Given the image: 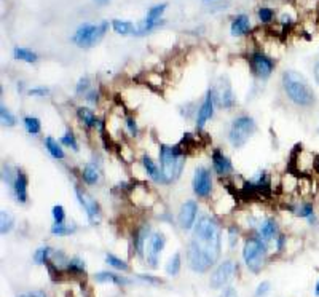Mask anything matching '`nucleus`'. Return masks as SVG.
<instances>
[{
  "instance_id": "423d86ee",
  "label": "nucleus",
  "mask_w": 319,
  "mask_h": 297,
  "mask_svg": "<svg viewBox=\"0 0 319 297\" xmlns=\"http://www.w3.org/2000/svg\"><path fill=\"white\" fill-rule=\"evenodd\" d=\"M267 256V246L262 243L260 238H249L245 243V249H243V257L251 272L259 273L262 270Z\"/></svg>"
},
{
  "instance_id": "2eb2a0df",
  "label": "nucleus",
  "mask_w": 319,
  "mask_h": 297,
  "mask_svg": "<svg viewBox=\"0 0 319 297\" xmlns=\"http://www.w3.org/2000/svg\"><path fill=\"white\" fill-rule=\"evenodd\" d=\"M12 189H13V193L18 201L27 203V198H29V195H27V176L24 174L23 170H16V176L12 184Z\"/></svg>"
},
{
  "instance_id": "f03ea898",
  "label": "nucleus",
  "mask_w": 319,
  "mask_h": 297,
  "mask_svg": "<svg viewBox=\"0 0 319 297\" xmlns=\"http://www.w3.org/2000/svg\"><path fill=\"white\" fill-rule=\"evenodd\" d=\"M283 88L290 103L298 107H313L316 103V95L309 87L306 79L295 70H286L283 73Z\"/></svg>"
},
{
  "instance_id": "0eeeda50",
  "label": "nucleus",
  "mask_w": 319,
  "mask_h": 297,
  "mask_svg": "<svg viewBox=\"0 0 319 297\" xmlns=\"http://www.w3.org/2000/svg\"><path fill=\"white\" fill-rule=\"evenodd\" d=\"M251 69L259 79L265 80L271 76V72H273L275 61L268 58L267 54H264L262 51H256L251 54Z\"/></svg>"
},
{
  "instance_id": "f8f14e48",
  "label": "nucleus",
  "mask_w": 319,
  "mask_h": 297,
  "mask_svg": "<svg viewBox=\"0 0 319 297\" xmlns=\"http://www.w3.org/2000/svg\"><path fill=\"white\" fill-rule=\"evenodd\" d=\"M163 248H165V235L163 234H153L147 240L144 249H145L147 262L150 267H156L158 256L163 251Z\"/></svg>"
},
{
  "instance_id": "09e8293b",
  "label": "nucleus",
  "mask_w": 319,
  "mask_h": 297,
  "mask_svg": "<svg viewBox=\"0 0 319 297\" xmlns=\"http://www.w3.org/2000/svg\"><path fill=\"white\" fill-rule=\"evenodd\" d=\"M222 297H238V294H236V291L233 289V287H227V289L223 291Z\"/></svg>"
},
{
  "instance_id": "9d476101",
  "label": "nucleus",
  "mask_w": 319,
  "mask_h": 297,
  "mask_svg": "<svg viewBox=\"0 0 319 297\" xmlns=\"http://www.w3.org/2000/svg\"><path fill=\"white\" fill-rule=\"evenodd\" d=\"M73 192H75V197H77L78 203L83 206V209L87 211L88 219L93 222V224H96V222L99 220V214H101L99 205L96 203V200H93L87 192H83V190L78 187V185H75V187H73Z\"/></svg>"
},
{
  "instance_id": "a18cd8bd",
  "label": "nucleus",
  "mask_w": 319,
  "mask_h": 297,
  "mask_svg": "<svg viewBox=\"0 0 319 297\" xmlns=\"http://www.w3.org/2000/svg\"><path fill=\"white\" fill-rule=\"evenodd\" d=\"M286 241H287V238H286L284 235H279V237L276 238V249H278V251H283Z\"/></svg>"
},
{
  "instance_id": "8fccbe9b",
  "label": "nucleus",
  "mask_w": 319,
  "mask_h": 297,
  "mask_svg": "<svg viewBox=\"0 0 319 297\" xmlns=\"http://www.w3.org/2000/svg\"><path fill=\"white\" fill-rule=\"evenodd\" d=\"M313 73H314V80H316V83L319 85V61L314 64V69H313Z\"/></svg>"
},
{
  "instance_id": "5701e85b",
  "label": "nucleus",
  "mask_w": 319,
  "mask_h": 297,
  "mask_svg": "<svg viewBox=\"0 0 319 297\" xmlns=\"http://www.w3.org/2000/svg\"><path fill=\"white\" fill-rule=\"evenodd\" d=\"M95 278H96V281H99V283L110 281V283H115L118 286H125V284L131 283V280H126V278L120 276L117 273H110V272H99V273L95 275Z\"/></svg>"
},
{
  "instance_id": "603ef678",
  "label": "nucleus",
  "mask_w": 319,
  "mask_h": 297,
  "mask_svg": "<svg viewBox=\"0 0 319 297\" xmlns=\"http://www.w3.org/2000/svg\"><path fill=\"white\" fill-rule=\"evenodd\" d=\"M95 2H98L99 5H106V4H109L110 0H95Z\"/></svg>"
},
{
  "instance_id": "79ce46f5",
  "label": "nucleus",
  "mask_w": 319,
  "mask_h": 297,
  "mask_svg": "<svg viewBox=\"0 0 319 297\" xmlns=\"http://www.w3.org/2000/svg\"><path fill=\"white\" fill-rule=\"evenodd\" d=\"M126 128H128V131L131 133V136H137V123H136V120L133 117L126 118Z\"/></svg>"
},
{
  "instance_id": "412c9836",
  "label": "nucleus",
  "mask_w": 319,
  "mask_h": 297,
  "mask_svg": "<svg viewBox=\"0 0 319 297\" xmlns=\"http://www.w3.org/2000/svg\"><path fill=\"white\" fill-rule=\"evenodd\" d=\"M160 24H163V20L155 21V20H150V18H145V20H142V21H139L137 24H134L133 34L134 35H145L147 32L153 31L155 27H158Z\"/></svg>"
},
{
  "instance_id": "ddd939ff",
  "label": "nucleus",
  "mask_w": 319,
  "mask_h": 297,
  "mask_svg": "<svg viewBox=\"0 0 319 297\" xmlns=\"http://www.w3.org/2000/svg\"><path fill=\"white\" fill-rule=\"evenodd\" d=\"M196 214H198V205H196V201L189 200L182 203V206L179 209V216H177V222H179L181 229L184 230L192 229V226L195 224Z\"/></svg>"
},
{
  "instance_id": "7c9ffc66",
  "label": "nucleus",
  "mask_w": 319,
  "mask_h": 297,
  "mask_svg": "<svg viewBox=\"0 0 319 297\" xmlns=\"http://www.w3.org/2000/svg\"><path fill=\"white\" fill-rule=\"evenodd\" d=\"M51 253H53L51 248H40V249H37V253L34 256V261L39 264V265H43V264H46V262L50 261Z\"/></svg>"
},
{
  "instance_id": "c756f323",
  "label": "nucleus",
  "mask_w": 319,
  "mask_h": 297,
  "mask_svg": "<svg viewBox=\"0 0 319 297\" xmlns=\"http://www.w3.org/2000/svg\"><path fill=\"white\" fill-rule=\"evenodd\" d=\"M166 272H168V275H171V276L179 275V272H181V254L179 253H176L170 259V262H168V265H166Z\"/></svg>"
},
{
  "instance_id": "58836bf2",
  "label": "nucleus",
  "mask_w": 319,
  "mask_h": 297,
  "mask_svg": "<svg viewBox=\"0 0 319 297\" xmlns=\"http://www.w3.org/2000/svg\"><path fill=\"white\" fill-rule=\"evenodd\" d=\"M53 219H54V224H64L65 212H64V208L61 205L53 206Z\"/></svg>"
},
{
  "instance_id": "864d4df0",
  "label": "nucleus",
  "mask_w": 319,
  "mask_h": 297,
  "mask_svg": "<svg viewBox=\"0 0 319 297\" xmlns=\"http://www.w3.org/2000/svg\"><path fill=\"white\" fill-rule=\"evenodd\" d=\"M314 294H316V295L319 297V281L316 283V287H314Z\"/></svg>"
},
{
  "instance_id": "2f4dec72",
  "label": "nucleus",
  "mask_w": 319,
  "mask_h": 297,
  "mask_svg": "<svg viewBox=\"0 0 319 297\" xmlns=\"http://www.w3.org/2000/svg\"><path fill=\"white\" fill-rule=\"evenodd\" d=\"M106 261L109 265H112L114 268H117V270H121V272H128L129 270V267L125 261H121V259H118L117 256L114 254H107L106 256Z\"/></svg>"
},
{
  "instance_id": "f257e3e1",
  "label": "nucleus",
  "mask_w": 319,
  "mask_h": 297,
  "mask_svg": "<svg viewBox=\"0 0 319 297\" xmlns=\"http://www.w3.org/2000/svg\"><path fill=\"white\" fill-rule=\"evenodd\" d=\"M220 256V226L211 216H201L189 245V265L193 272L204 273Z\"/></svg>"
},
{
  "instance_id": "3c124183",
  "label": "nucleus",
  "mask_w": 319,
  "mask_h": 297,
  "mask_svg": "<svg viewBox=\"0 0 319 297\" xmlns=\"http://www.w3.org/2000/svg\"><path fill=\"white\" fill-rule=\"evenodd\" d=\"M234 241H236V238H234V230L231 229L230 230V246H234Z\"/></svg>"
},
{
  "instance_id": "7ed1b4c3",
  "label": "nucleus",
  "mask_w": 319,
  "mask_h": 297,
  "mask_svg": "<svg viewBox=\"0 0 319 297\" xmlns=\"http://www.w3.org/2000/svg\"><path fill=\"white\" fill-rule=\"evenodd\" d=\"M185 166V155L179 147L160 145V170H162L163 184H171L181 178Z\"/></svg>"
},
{
  "instance_id": "b1692460",
  "label": "nucleus",
  "mask_w": 319,
  "mask_h": 297,
  "mask_svg": "<svg viewBox=\"0 0 319 297\" xmlns=\"http://www.w3.org/2000/svg\"><path fill=\"white\" fill-rule=\"evenodd\" d=\"M99 170L96 168V165H93V163H88L85 165V168H83L82 171V179L85 181V184L88 185H95L99 182Z\"/></svg>"
},
{
  "instance_id": "e433bc0d",
  "label": "nucleus",
  "mask_w": 319,
  "mask_h": 297,
  "mask_svg": "<svg viewBox=\"0 0 319 297\" xmlns=\"http://www.w3.org/2000/svg\"><path fill=\"white\" fill-rule=\"evenodd\" d=\"M61 144L65 145V147H70L72 151H75V152L78 151V144H77V141H75V136H73L70 131H67V133H65V134L61 137Z\"/></svg>"
},
{
  "instance_id": "473e14b6",
  "label": "nucleus",
  "mask_w": 319,
  "mask_h": 297,
  "mask_svg": "<svg viewBox=\"0 0 319 297\" xmlns=\"http://www.w3.org/2000/svg\"><path fill=\"white\" fill-rule=\"evenodd\" d=\"M67 270H69L70 273H75V275L85 273V262L80 261L78 257H73L70 262H67Z\"/></svg>"
},
{
  "instance_id": "4468645a",
  "label": "nucleus",
  "mask_w": 319,
  "mask_h": 297,
  "mask_svg": "<svg viewBox=\"0 0 319 297\" xmlns=\"http://www.w3.org/2000/svg\"><path fill=\"white\" fill-rule=\"evenodd\" d=\"M212 160V168L219 176H227L233 171V165L230 162V159L227 155H223V152H220L219 148H214V152L211 155Z\"/></svg>"
},
{
  "instance_id": "39448f33",
  "label": "nucleus",
  "mask_w": 319,
  "mask_h": 297,
  "mask_svg": "<svg viewBox=\"0 0 319 297\" xmlns=\"http://www.w3.org/2000/svg\"><path fill=\"white\" fill-rule=\"evenodd\" d=\"M256 129H257V125L252 117L241 115L238 118H234L228 131V139L231 145L236 148L243 147L251 139V136L256 133Z\"/></svg>"
},
{
  "instance_id": "f704fd0d",
  "label": "nucleus",
  "mask_w": 319,
  "mask_h": 297,
  "mask_svg": "<svg viewBox=\"0 0 319 297\" xmlns=\"http://www.w3.org/2000/svg\"><path fill=\"white\" fill-rule=\"evenodd\" d=\"M73 232H75L73 227H69V226H65V224H54L51 227V234L53 235H58V237L70 235V234H73Z\"/></svg>"
},
{
  "instance_id": "a878e982",
  "label": "nucleus",
  "mask_w": 319,
  "mask_h": 297,
  "mask_svg": "<svg viewBox=\"0 0 319 297\" xmlns=\"http://www.w3.org/2000/svg\"><path fill=\"white\" fill-rule=\"evenodd\" d=\"M13 56L18 61H24V62H29V64L37 62V54L32 50L23 48V46H16V48L13 50Z\"/></svg>"
},
{
  "instance_id": "a211bd4d",
  "label": "nucleus",
  "mask_w": 319,
  "mask_h": 297,
  "mask_svg": "<svg viewBox=\"0 0 319 297\" xmlns=\"http://www.w3.org/2000/svg\"><path fill=\"white\" fill-rule=\"evenodd\" d=\"M215 103H217L223 109H231L234 106V103H236V101H234V95H233L230 85L222 87V91L220 93L215 91Z\"/></svg>"
},
{
  "instance_id": "393cba45",
  "label": "nucleus",
  "mask_w": 319,
  "mask_h": 297,
  "mask_svg": "<svg viewBox=\"0 0 319 297\" xmlns=\"http://www.w3.org/2000/svg\"><path fill=\"white\" fill-rule=\"evenodd\" d=\"M45 147H46V151L50 152V155L53 157V159H56V160H62L64 157H65L61 144H58V141H56V139L51 137V136H46L45 137Z\"/></svg>"
},
{
  "instance_id": "aec40b11",
  "label": "nucleus",
  "mask_w": 319,
  "mask_h": 297,
  "mask_svg": "<svg viewBox=\"0 0 319 297\" xmlns=\"http://www.w3.org/2000/svg\"><path fill=\"white\" fill-rule=\"evenodd\" d=\"M77 117H78L80 122L88 128H96L99 125V120L96 118L95 112L88 107H78L77 109Z\"/></svg>"
},
{
  "instance_id": "37998d69",
  "label": "nucleus",
  "mask_w": 319,
  "mask_h": 297,
  "mask_svg": "<svg viewBox=\"0 0 319 297\" xmlns=\"http://www.w3.org/2000/svg\"><path fill=\"white\" fill-rule=\"evenodd\" d=\"M270 292V283L268 281H264V283H260L259 287H257V291H256V297H264Z\"/></svg>"
},
{
  "instance_id": "c03bdc74",
  "label": "nucleus",
  "mask_w": 319,
  "mask_h": 297,
  "mask_svg": "<svg viewBox=\"0 0 319 297\" xmlns=\"http://www.w3.org/2000/svg\"><path fill=\"white\" fill-rule=\"evenodd\" d=\"M85 99L88 101V103L91 104H96L99 101V90H90L87 95H85Z\"/></svg>"
},
{
  "instance_id": "6e6552de",
  "label": "nucleus",
  "mask_w": 319,
  "mask_h": 297,
  "mask_svg": "<svg viewBox=\"0 0 319 297\" xmlns=\"http://www.w3.org/2000/svg\"><path fill=\"white\" fill-rule=\"evenodd\" d=\"M211 190H212L211 173L208 171V168H204V166H198V168L195 170V176H193L195 195L200 198H206V197H209Z\"/></svg>"
},
{
  "instance_id": "c9c22d12",
  "label": "nucleus",
  "mask_w": 319,
  "mask_h": 297,
  "mask_svg": "<svg viewBox=\"0 0 319 297\" xmlns=\"http://www.w3.org/2000/svg\"><path fill=\"white\" fill-rule=\"evenodd\" d=\"M166 7H168L166 4H160V5L152 7V8H150L148 15H147V18H150V20H155V21H160V20H162V15L166 10Z\"/></svg>"
},
{
  "instance_id": "72a5a7b5",
  "label": "nucleus",
  "mask_w": 319,
  "mask_h": 297,
  "mask_svg": "<svg viewBox=\"0 0 319 297\" xmlns=\"http://www.w3.org/2000/svg\"><path fill=\"white\" fill-rule=\"evenodd\" d=\"M0 120H2V123L5 126H15V123H16L15 115L5 106H0Z\"/></svg>"
},
{
  "instance_id": "a19ab883",
  "label": "nucleus",
  "mask_w": 319,
  "mask_h": 297,
  "mask_svg": "<svg viewBox=\"0 0 319 297\" xmlns=\"http://www.w3.org/2000/svg\"><path fill=\"white\" fill-rule=\"evenodd\" d=\"M27 95H29V96L45 98L46 95H50V90L48 88H43V87H37V88H31L29 91H27Z\"/></svg>"
},
{
  "instance_id": "ea45409f",
  "label": "nucleus",
  "mask_w": 319,
  "mask_h": 297,
  "mask_svg": "<svg viewBox=\"0 0 319 297\" xmlns=\"http://www.w3.org/2000/svg\"><path fill=\"white\" fill-rule=\"evenodd\" d=\"M88 90H90V79H88V77L80 79L78 83H77V88H75V91H77V95H82V93H85V95H87Z\"/></svg>"
},
{
  "instance_id": "4be33fe9",
  "label": "nucleus",
  "mask_w": 319,
  "mask_h": 297,
  "mask_svg": "<svg viewBox=\"0 0 319 297\" xmlns=\"http://www.w3.org/2000/svg\"><path fill=\"white\" fill-rule=\"evenodd\" d=\"M259 234L264 240H273L278 234V226L273 219H267L260 224L259 227Z\"/></svg>"
},
{
  "instance_id": "20e7f679",
  "label": "nucleus",
  "mask_w": 319,
  "mask_h": 297,
  "mask_svg": "<svg viewBox=\"0 0 319 297\" xmlns=\"http://www.w3.org/2000/svg\"><path fill=\"white\" fill-rule=\"evenodd\" d=\"M107 27H109L107 21H102L101 24L85 23V24H82L77 29V32L73 34L72 42L82 46V48H91V46H95L96 43L101 42V39L107 32Z\"/></svg>"
},
{
  "instance_id": "6ab92c4d",
  "label": "nucleus",
  "mask_w": 319,
  "mask_h": 297,
  "mask_svg": "<svg viewBox=\"0 0 319 297\" xmlns=\"http://www.w3.org/2000/svg\"><path fill=\"white\" fill-rule=\"evenodd\" d=\"M142 166L145 173L148 174L150 179H153L155 182H162L163 184V179H162V170L158 168V166L155 165V162L150 159L148 155H144L142 157Z\"/></svg>"
},
{
  "instance_id": "dca6fc26",
  "label": "nucleus",
  "mask_w": 319,
  "mask_h": 297,
  "mask_svg": "<svg viewBox=\"0 0 319 297\" xmlns=\"http://www.w3.org/2000/svg\"><path fill=\"white\" fill-rule=\"evenodd\" d=\"M292 212H294L295 216H298V217L306 219L309 222V226H314L316 224V212H314L313 203L303 201V203H300V205H295L292 208Z\"/></svg>"
},
{
  "instance_id": "9b49d317",
  "label": "nucleus",
  "mask_w": 319,
  "mask_h": 297,
  "mask_svg": "<svg viewBox=\"0 0 319 297\" xmlns=\"http://www.w3.org/2000/svg\"><path fill=\"white\" fill-rule=\"evenodd\" d=\"M214 106H215V90L212 88L206 93V98L203 101V104L198 109V115H196V129H198V131H201L203 126L206 125V122L212 118Z\"/></svg>"
},
{
  "instance_id": "bb28decb",
  "label": "nucleus",
  "mask_w": 319,
  "mask_h": 297,
  "mask_svg": "<svg viewBox=\"0 0 319 297\" xmlns=\"http://www.w3.org/2000/svg\"><path fill=\"white\" fill-rule=\"evenodd\" d=\"M13 224H15V219L10 212L5 211V209L0 211V234L2 235L10 234L12 229H13Z\"/></svg>"
},
{
  "instance_id": "de8ad7c7",
  "label": "nucleus",
  "mask_w": 319,
  "mask_h": 297,
  "mask_svg": "<svg viewBox=\"0 0 319 297\" xmlns=\"http://www.w3.org/2000/svg\"><path fill=\"white\" fill-rule=\"evenodd\" d=\"M21 297H46L43 291H31V292H26Z\"/></svg>"
},
{
  "instance_id": "49530a36",
  "label": "nucleus",
  "mask_w": 319,
  "mask_h": 297,
  "mask_svg": "<svg viewBox=\"0 0 319 297\" xmlns=\"http://www.w3.org/2000/svg\"><path fill=\"white\" fill-rule=\"evenodd\" d=\"M139 278H140V280H144V281H148V283H155V284L162 283L160 280H156V278H153L152 275H139Z\"/></svg>"
},
{
  "instance_id": "c85d7f7f",
  "label": "nucleus",
  "mask_w": 319,
  "mask_h": 297,
  "mask_svg": "<svg viewBox=\"0 0 319 297\" xmlns=\"http://www.w3.org/2000/svg\"><path fill=\"white\" fill-rule=\"evenodd\" d=\"M23 123H24L26 131L29 133V134H39V133H40V129H42L40 120H39V118H35V117H24Z\"/></svg>"
},
{
  "instance_id": "cd10ccee",
  "label": "nucleus",
  "mask_w": 319,
  "mask_h": 297,
  "mask_svg": "<svg viewBox=\"0 0 319 297\" xmlns=\"http://www.w3.org/2000/svg\"><path fill=\"white\" fill-rule=\"evenodd\" d=\"M112 27H114V31L120 35H128V34H133L134 31V24L129 23V21H121V20H114L112 21Z\"/></svg>"
},
{
  "instance_id": "f3484780",
  "label": "nucleus",
  "mask_w": 319,
  "mask_h": 297,
  "mask_svg": "<svg viewBox=\"0 0 319 297\" xmlns=\"http://www.w3.org/2000/svg\"><path fill=\"white\" fill-rule=\"evenodd\" d=\"M231 35L234 37H241V35H246L251 31V23H249V18L246 15H238L236 18L233 20L231 23Z\"/></svg>"
},
{
  "instance_id": "4c0bfd02",
  "label": "nucleus",
  "mask_w": 319,
  "mask_h": 297,
  "mask_svg": "<svg viewBox=\"0 0 319 297\" xmlns=\"http://www.w3.org/2000/svg\"><path fill=\"white\" fill-rule=\"evenodd\" d=\"M273 16H275L273 10H270V8H267V7H262L260 10H259V20H260L262 23H270V21H273Z\"/></svg>"
},
{
  "instance_id": "1a4fd4ad",
  "label": "nucleus",
  "mask_w": 319,
  "mask_h": 297,
  "mask_svg": "<svg viewBox=\"0 0 319 297\" xmlns=\"http://www.w3.org/2000/svg\"><path fill=\"white\" fill-rule=\"evenodd\" d=\"M234 273V264L231 261H223L215 270L212 272L209 278V286L212 289H220L222 286L227 284Z\"/></svg>"
}]
</instances>
